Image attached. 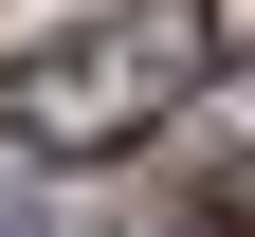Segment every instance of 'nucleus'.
<instances>
[{
    "mask_svg": "<svg viewBox=\"0 0 255 237\" xmlns=\"http://www.w3.org/2000/svg\"><path fill=\"white\" fill-rule=\"evenodd\" d=\"M182 128H201V164H219V183L255 201V55H219V91H201Z\"/></svg>",
    "mask_w": 255,
    "mask_h": 237,
    "instance_id": "obj_2",
    "label": "nucleus"
},
{
    "mask_svg": "<svg viewBox=\"0 0 255 237\" xmlns=\"http://www.w3.org/2000/svg\"><path fill=\"white\" fill-rule=\"evenodd\" d=\"M219 91V0H110L91 37H55L37 73H0V110H18V146L91 164V146H146V128H182Z\"/></svg>",
    "mask_w": 255,
    "mask_h": 237,
    "instance_id": "obj_1",
    "label": "nucleus"
},
{
    "mask_svg": "<svg viewBox=\"0 0 255 237\" xmlns=\"http://www.w3.org/2000/svg\"><path fill=\"white\" fill-rule=\"evenodd\" d=\"M219 237H255V219H219Z\"/></svg>",
    "mask_w": 255,
    "mask_h": 237,
    "instance_id": "obj_3",
    "label": "nucleus"
}]
</instances>
